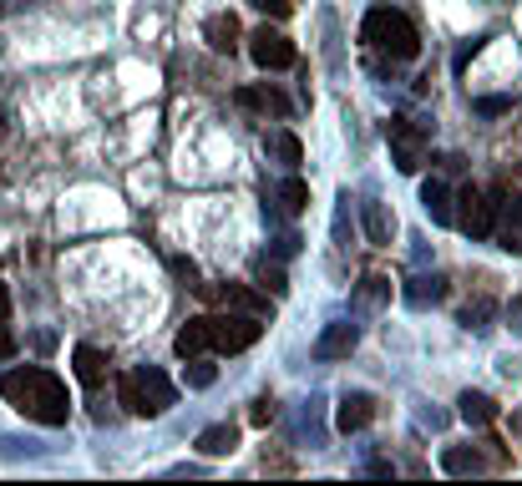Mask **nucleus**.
<instances>
[{
  "label": "nucleus",
  "instance_id": "obj_1",
  "mask_svg": "<svg viewBox=\"0 0 522 486\" xmlns=\"http://www.w3.org/2000/svg\"><path fill=\"white\" fill-rule=\"evenodd\" d=\"M0 396L11 400L26 421H41V425H66V416H71V396H66L62 375H52L46 365L5 370L0 375Z\"/></svg>",
  "mask_w": 522,
  "mask_h": 486
},
{
  "label": "nucleus",
  "instance_id": "obj_2",
  "mask_svg": "<svg viewBox=\"0 0 522 486\" xmlns=\"http://www.w3.org/2000/svg\"><path fill=\"white\" fill-rule=\"evenodd\" d=\"M360 36H365L375 51H391L395 61H416L421 56L416 26H411V15H401L395 5H375V11L360 21Z\"/></svg>",
  "mask_w": 522,
  "mask_h": 486
},
{
  "label": "nucleus",
  "instance_id": "obj_3",
  "mask_svg": "<svg viewBox=\"0 0 522 486\" xmlns=\"http://www.w3.org/2000/svg\"><path fill=\"white\" fill-rule=\"evenodd\" d=\"M502 198H508V188H502V182H497V188H461L457 192V213H451V223H457L461 233H467V238H492V223H497V203H502Z\"/></svg>",
  "mask_w": 522,
  "mask_h": 486
},
{
  "label": "nucleus",
  "instance_id": "obj_4",
  "mask_svg": "<svg viewBox=\"0 0 522 486\" xmlns=\"http://www.w3.org/2000/svg\"><path fill=\"white\" fill-rule=\"evenodd\" d=\"M259 334H264V324H259L254 314H239V309L208 314V345H214L218 355H239V350L259 345Z\"/></svg>",
  "mask_w": 522,
  "mask_h": 486
},
{
  "label": "nucleus",
  "instance_id": "obj_5",
  "mask_svg": "<svg viewBox=\"0 0 522 486\" xmlns=\"http://www.w3.org/2000/svg\"><path fill=\"white\" fill-rule=\"evenodd\" d=\"M385 137H391V163L401 167V173H421V163H426V142H432V132L421 127V122H411V117H391V127H385Z\"/></svg>",
  "mask_w": 522,
  "mask_h": 486
},
{
  "label": "nucleus",
  "instance_id": "obj_6",
  "mask_svg": "<svg viewBox=\"0 0 522 486\" xmlns=\"http://www.w3.org/2000/svg\"><path fill=\"white\" fill-rule=\"evenodd\" d=\"M193 289L218 309H239V314H254V320L269 314V294H259V289H249V284H193Z\"/></svg>",
  "mask_w": 522,
  "mask_h": 486
},
{
  "label": "nucleus",
  "instance_id": "obj_7",
  "mask_svg": "<svg viewBox=\"0 0 522 486\" xmlns=\"http://www.w3.org/2000/svg\"><path fill=\"white\" fill-rule=\"evenodd\" d=\"M249 56H254L259 71H289L294 66V41L284 36V31H274V26H259L254 36H249Z\"/></svg>",
  "mask_w": 522,
  "mask_h": 486
},
{
  "label": "nucleus",
  "instance_id": "obj_8",
  "mask_svg": "<svg viewBox=\"0 0 522 486\" xmlns=\"http://www.w3.org/2000/svg\"><path fill=\"white\" fill-rule=\"evenodd\" d=\"M138 390H142V406H147V416H163L173 400H178V390H173V380H167L157 365H138Z\"/></svg>",
  "mask_w": 522,
  "mask_h": 486
},
{
  "label": "nucleus",
  "instance_id": "obj_9",
  "mask_svg": "<svg viewBox=\"0 0 522 486\" xmlns=\"http://www.w3.org/2000/svg\"><path fill=\"white\" fill-rule=\"evenodd\" d=\"M370 416H375V396H365V390H345L340 406H335V431L356 435L370 425Z\"/></svg>",
  "mask_w": 522,
  "mask_h": 486
},
{
  "label": "nucleus",
  "instance_id": "obj_10",
  "mask_svg": "<svg viewBox=\"0 0 522 486\" xmlns=\"http://www.w3.org/2000/svg\"><path fill=\"white\" fill-rule=\"evenodd\" d=\"M492 238L502 243L508 254H522V198H502V203H497Z\"/></svg>",
  "mask_w": 522,
  "mask_h": 486
},
{
  "label": "nucleus",
  "instance_id": "obj_11",
  "mask_svg": "<svg viewBox=\"0 0 522 486\" xmlns=\"http://www.w3.org/2000/svg\"><path fill=\"white\" fill-rule=\"evenodd\" d=\"M360 345L356 324H330V330L315 340V360H350V350Z\"/></svg>",
  "mask_w": 522,
  "mask_h": 486
},
{
  "label": "nucleus",
  "instance_id": "obj_12",
  "mask_svg": "<svg viewBox=\"0 0 522 486\" xmlns=\"http://www.w3.org/2000/svg\"><path fill=\"white\" fill-rule=\"evenodd\" d=\"M204 41L214 46V51H233V46L243 41L239 15H233V11H218V15H208V21H204Z\"/></svg>",
  "mask_w": 522,
  "mask_h": 486
},
{
  "label": "nucleus",
  "instance_id": "obj_13",
  "mask_svg": "<svg viewBox=\"0 0 522 486\" xmlns=\"http://www.w3.org/2000/svg\"><path fill=\"white\" fill-rule=\"evenodd\" d=\"M451 203H457V198H451V188H446L441 178H426V182H421V208H426V218H432V223H441V229H446V223H451V213H457Z\"/></svg>",
  "mask_w": 522,
  "mask_h": 486
},
{
  "label": "nucleus",
  "instance_id": "obj_14",
  "mask_svg": "<svg viewBox=\"0 0 522 486\" xmlns=\"http://www.w3.org/2000/svg\"><path fill=\"white\" fill-rule=\"evenodd\" d=\"M457 416L471 425V431H487V425H492L497 416H502V410H497V400H492V396H482V390H467V396L457 400Z\"/></svg>",
  "mask_w": 522,
  "mask_h": 486
},
{
  "label": "nucleus",
  "instance_id": "obj_15",
  "mask_svg": "<svg viewBox=\"0 0 522 486\" xmlns=\"http://www.w3.org/2000/svg\"><path fill=\"white\" fill-rule=\"evenodd\" d=\"M71 365H77V380L91 385V390H97V385L107 380V370H112V360H107L97 345H77L71 350Z\"/></svg>",
  "mask_w": 522,
  "mask_h": 486
},
{
  "label": "nucleus",
  "instance_id": "obj_16",
  "mask_svg": "<svg viewBox=\"0 0 522 486\" xmlns=\"http://www.w3.org/2000/svg\"><path fill=\"white\" fill-rule=\"evenodd\" d=\"M406 304L411 309H426V304H441L446 299V274H416V279H406Z\"/></svg>",
  "mask_w": 522,
  "mask_h": 486
},
{
  "label": "nucleus",
  "instance_id": "obj_17",
  "mask_svg": "<svg viewBox=\"0 0 522 486\" xmlns=\"http://www.w3.org/2000/svg\"><path fill=\"white\" fill-rule=\"evenodd\" d=\"M239 107H259V112H274V117H289L294 112L289 97H284L280 87H269V81H264V87H243L239 91Z\"/></svg>",
  "mask_w": 522,
  "mask_h": 486
},
{
  "label": "nucleus",
  "instance_id": "obj_18",
  "mask_svg": "<svg viewBox=\"0 0 522 486\" xmlns=\"http://www.w3.org/2000/svg\"><path fill=\"white\" fill-rule=\"evenodd\" d=\"M233 446H239V425L233 421H218L208 431H198V451L204 456H233Z\"/></svg>",
  "mask_w": 522,
  "mask_h": 486
},
{
  "label": "nucleus",
  "instance_id": "obj_19",
  "mask_svg": "<svg viewBox=\"0 0 522 486\" xmlns=\"http://www.w3.org/2000/svg\"><path fill=\"white\" fill-rule=\"evenodd\" d=\"M441 466L451 476H477V472H487V456H482V446H446Z\"/></svg>",
  "mask_w": 522,
  "mask_h": 486
},
{
  "label": "nucleus",
  "instance_id": "obj_20",
  "mask_svg": "<svg viewBox=\"0 0 522 486\" xmlns=\"http://www.w3.org/2000/svg\"><path fill=\"white\" fill-rule=\"evenodd\" d=\"M173 350H178L183 360H188V355H204V350H214V345H208V314H198V320L183 324L178 340H173Z\"/></svg>",
  "mask_w": 522,
  "mask_h": 486
},
{
  "label": "nucleus",
  "instance_id": "obj_21",
  "mask_svg": "<svg viewBox=\"0 0 522 486\" xmlns=\"http://www.w3.org/2000/svg\"><path fill=\"white\" fill-rule=\"evenodd\" d=\"M264 147H269V157H280L284 167H299V163H305V147H299V137H294V132H269Z\"/></svg>",
  "mask_w": 522,
  "mask_h": 486
},
{
  "label": "nucleus",
  "instance_id": "obj_22",
  "mask_svg": "<svg viewBox=\"0 0 522 486\" xmlns=\"http://www.w3.org/2000/svg\"><path fill=\"white\" fill-rule=\"evenodd\" d=\"M391 233H395V218L385 213L381 203H365V238L375 243V248H385V243H391Z\"/></svg>",
  "mask_w": 522,
  "mask_h": 486
},
{
  "label": "nucleus",
  "instance_id": "obj_23",
  "mask_svg": "<svg viewBox=\"0 0 522 486\" xmlns=\"http://www.w3.org/2000/svg\"><path fill=\"white\" fill-rule=\"evenodd\" d=\"M274 198L284 203V213H305L309 208V182L305 178H284L280 188H274Z\"/></svg>",
  "mask_w": 522,
  "mask_h": 486
},
{
  "label": "nucleus",
  "instance_id": "obj_24",
  "mask_svg": "<svg viewBox=\"0 0 522 486\" xmlns=\"http://www.w3.org/2000/svg\"><path fill=\"white\" fill-rule=\"evenodd\" d=\"M254 279H259V289H264V294H274V299L289 289V279H284V269L274 264V258H254Z\"/></svg>",
  "mask_w": 522,
  "mask_h": 486
},
{
  "label": "nucleus",
  "instance_id": "obj_25",
  "mask_svg": "<svg viewBox=\"0 0 522 486\" xmlns=\"http://www.w3.org/2000/svg\"><path fill=\"white\" fill-rule=\"evenodd\" d=\"M492 314H497V304H492V299H471V304L467 309H461V330H477V334H482V330H492Z\"/></svg>",
  "mask_w": 522,
  "mask_h": 486
},
{
  "label": "nucleus",
  "instance_id": "obj_26",
  "mask_svg": "<svg viewBox=\"0 0 522 486\" xmlns=\"http://www.w3.org/2000/svg\"><path fill=\"white\" fill-rule=\"evenodd\" d=\"M117 406L128 410V416H147V406H142V390H138V375H117Z\"/></svg>",
  "mask_w": 522,
  "mask_h": 486
},
{
  "label": "nucleus",
  "instance_id": "obj_27",
  "mask_svg": "<svg viewBox=\"0 0 522 486\" xmlns=\"http://www.w3.org/2000/svg\"><path fill=\"white\" fill-rule=\"evenodd\" d=\"M214 380H218V370H214V365H208L204 355H188V385H193V390H208Z\"/></svg>",
  "mask_w": 522,
  "mask_h": 486
},
{
  "label": "nucleus",
  "instance_id": "obj_28",
  "mask_svg": "<svg viewBox=\"0 0 522 486\" xmlns=\"http://www.w3.org/2000/svg\"><path fill=\"white\" fill-rule=\"evenodd\" d=\"M274 416H280V400H274V396H259L254 406H249V421H254V425H269Z\"/></svg>",
  "mask_w": 522,
  "mask_h": 486
},
{
  "label": "nucleus",
  "instance_id": "obj_29",
  "mask_svg": "<svg viewBox=\"0 0 522 486\" xmlns=\"http://www.w3.org/2000/svg\"><path fill=\"white\" fill-rule=\"evenodd\" d=\"M167 269L178 274V279H183V284H198V264H193V258H183V254H173V258H167Z\"/></svg>",
  "mask_w": 522,
  "mask_h": 486
},
{
  "label": "nucleus",
  "instance_id": "obj_30",
  "mask_svg": "<svg viewBox=\"0 0 522 486\" xmlns=\"http://www.w3.org/2000/svg\"><path fill=\"white\" fill-rule=\"evenodd\" d=\"M477 112H482V117H502V112H512V97H477Z\"/></svg>",
  "mask_w": 522,
  "mask_h": 486
},
{
  "label": "nucleus",
  "instance_id": "obj_31",
  "mask_svg": "<svg viewBox=\"0 0 522 486\" xmlns=\"http://www.w3.org/2000/svg\"><path fill=\"white\" fill-rule=\"evenodd\" d=\"M254 5H259L264 15H274V21H284V15L294 11V0H254Z\"/></svg>",
  "mask_w": 522,
  "mask_h": 486
},
{
  "label": "nucleus",
  "instance_id": "obj_32",
  "mask_svg": "<svg viewBox=\"0 0 522 486\" xmlns=\"http://www.w3.org/2000/svg\"><path fill=\"white\" fill-rule=\"evenodd\" d=\"M360 294H365V299H385V294H391V284H385L381 274H370V279H365V289H360Z\"/></svg>",
  "mask_w": 522,
  "mask_h": 486
},
{
  "label": "nucleus",
  "instance_id": "obj_33",
  "mask_svg": "<svg viewBox=\"0 0 522 486\" xmlns=\"http://www.w3.org/2000/svg\"><path fill=\"white\" fill-rule=\"evenodd\" d=\"M11 355H15V334L0 330V360H11Z\"/></svg>",
  "mask_w": 522,
  "mask_h": 486
},
{
  "label": "nucleus",
  "instance_id": "obj_34",
  "mask_svg": "<svg viewBox=\"0 0 522 486\" xmlns=\"http://www.w3.org/2000/svg\"><path fill=\"white\" fill-rule=\"evenodd\" d=\"M508 320H512V330L522 334V294H517V299H512V304H508Z\"/></svg>",
  "mask_w": 522,
  "mask_h": 486
},
{
  "label": "nucleus",
  "instance_id": "obj_35",
  "mask_svg": "<svg viewBox=\"0 0 522 486\" xmlns=\"http://www.w3.org/2000/svg\"><path fill=\"white\" fill-rule=\"evenodd\" d=\"M477 51H482V41H467V46H461V51H457V71H461V66H467V56H477Z\"/></svg>",
  "mask_w": 522,
  "mask_h": 486
},
{
  "label": "nucleus",
  "instance_id": "obj_36",
  "mask_svg": "<svg viewBox=\"0 0 522 486\" xmlns=\"http://www.w3.org/2000/svg\"><path fill=\"white\" fill-rule=\"evenodd\" d=\"M5 320H11V299H5V284H0V330H5Z\"/></svg>",
  "mask_w": 522,
  "mask_h": 486
}]
</instances>
